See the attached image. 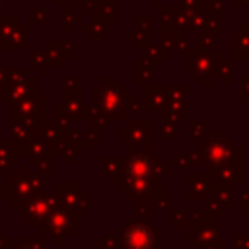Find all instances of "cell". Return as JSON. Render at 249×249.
Listing matches in <instances>:
<instances>
[{
	"mask_svg": "<svg viewBox=\"0 0 249 249\" xmlns=\"http://www.w3.org/2000/svg\"><path fill=\"white\" fill-rule=\"evenodd\" d=\"M124 241L130 249H148L154 241L152 237V231L146 228V226H132L126 235H124Z\"/></svg>",
	"mask_w": 249,
	"mask_h": 249,
	"instance_id": "obj_1",
	"label": "cell"
}]
</instances>
